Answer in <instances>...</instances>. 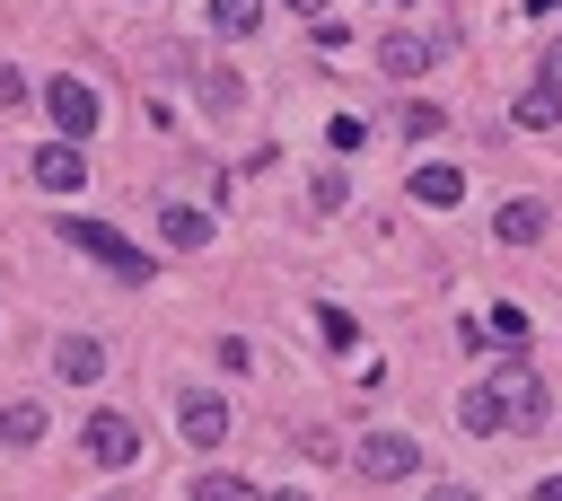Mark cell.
Instances as JSON below:
<instances>
[{"mask_svg": "<svg viewBox=\"0 0 562 501\" xmlns=\"http://www.w3.org/2000/svg\"><path fill=\"white\" fill-rule=\"evenodd\" d=\"M61 237H70L79 255H97L105 272H123V281H140V272H149V255H140L123 229H105V220H61Z\"/></svg>", "mask_w": 562, "mask_h": 501, "instance_id": "6da1fadb", "label": "cell"}, {"mask_svg": "<svg viewBox=\"0 0 562 501\" xmlns=\"http://www.w3.org/2000/svg\"><path fill=\"white\" fill-rule=\"evenodd\" d=\"M492 396H501V422H509V431H544V422H553V396H544L536 369H501Z\"/></svg>", "mask_w": 562, "mask_h": 501, "instance_id": "7a4b0ae2", "label": "cell"}, {"mask_svg": "<svg viewBox=\"0 0 562 501\" xmlns=\"http://www.w3.org/2000/svg\"><path fill=\"white\" fill-rule=\"evenodd\" d=\"M351 466H360L369 483H404V475L422 466V448H413L404 431H360V448H351Z\"/></svg>", "mask_w": 562, "mask_h": 501, "instance_id": "3957f363", "label": "cell"}, {"mask_svg": "<svg viewBox=\"0 0 562 501\" xmlns=\"http://www.w3.org/2000/svg\"><path fill=\"white\" fill-rule=\"evenodd\" d=\"M44 114L61 123V141H88V132H97V88H88V79H70V70H61V79H44Z\"/></svg>", "mask_w": 562, "mask_h": 501, "instance_id": "277c9868", "label": "cell"}, {"mask_svg": "<svg viewBox=\"0 0 562 501\" xmlns=\"http://www.w3.org/2000/svg\"><path fill=\"white\" fill-rule=\"evenodd\" d=\"M79 439H88V457H97V466H132V457H140V431H132L123 413H88V431H79Z\"/></svg>", "mask_w": 562, "mask_h": 501, "instance_id": "5b68a950", "label": "cell"}, {"mask_svg": "<svg viewBox=\"0 0 562 501\" xmlns=\"http://www.w3.org/2000/svg\"><path fill=\"white\" fill-rule=\"evenodd\" d=\"M35 185H53V193H79V185H88V158H79V141H53V149H35Z\"/></svg>", "mask_w": 562, "mask_h": 501, "instance_id": "8992f818", "label": "cell"}, {"mask_svg": "<svg viewBox=\"0 0 562 501\" xmlns=\"http://www.w3.org/2000/svg\"><path fill=\"white\" fill-rule=\"evenodd\" d=\"M465 343H474V352H527V316H518V308H492V316L465 325Z\"/></svg>", "mask_w": 562, "mask_h": 501, "instance_id": "52a82bcc", "label": "cell"}, {"mask_svg": "<svg viewBox=\"0 0 562 501\" xmlns=\"http://www.w3.org/2000/svg\"><path fill=\"white\" fill-rule=\"evenodd\" d=\"M53 369H61L70 387H88V378L105 369V343H97V334H61V343H53Z\"/></svg>", "mask_w": 562, "mask_h": 501, "instance_id": "ba28073f", "label": "cell"}, {"mask_svg": "<svg viewBox=\"0 0 562 501\" xmlns=\"http://www.w3.org/2000/svg\"><path fill=\"white\" fill-rule=\"evenodd\" d=\"M492 237H501V246H536V237H544V202H536V193H527V202H501Z\"/></svg>", "mask_w": 562, "mask_h": 501, "instance_id": "9c48e42d", "label": "cell"}, {"mask_svg": "<svg viewBox=\"0 0 562 501\" xmlns=\"http://www.w3.org/2000/svg\"><path fill=\"white\" fill-rule=\"evenodd\" d=\"M184 439H193V448H220V439H228V404H220V396H184Z\"/></svg>", "mask_w": 562, "mask_h": 501, "instance_id": "30bf717a", "label": "cell"}, {"mask_svg": "<svg viewBox=\"0 0 562 501\" xmlns=\"http://www.w3.org/2000/svg\"><path fill=\"white\" fill-rule=\"evenodd\" d=\"M457 193H465V176H457V167H439V158H430V167H413V202L457 211Z\"/></svg>", "mask_w": 562, "mask_h": 501, "instance_id": "8fae6325", "label": "cell"}, {"mask_svg": "<svg viewBox=\"0 0 562 501\" xmlns=\"http://www.w3.org/2000/svg\"><path fill=\"white\" fill-rule=\"evenodd\" d=\"M35 439H44V404H26V396L0 404V448H35Z\"/></svg>", "mask_w": 562, "mask_h": 501, "instance_id": "7c38bea8", "label": "cell"}, {"mask_svg": "<svg viewBox=\"0 0 562 501\" xmlns=\"http://www.w3.org/2000/svg\"><path fill=\"white\" fill-rule=\"evenodd\" d=\"M378 62H386V70H395V79H413V70H422V62H430V44H422V35H404V26H395V35H378Z\"/></svg>", "mask_w": 562, "mask_h": 501, "instance_id": "4fadbf2b", "label": "cell"}, {"mask_svg": "<svg viewBox=\"0 0 562 501\" xmlns=\"http://www.w3.org/2000/svg\"><path fill=\"white\" fill-rule=\"evenodd\" d=\"M158 237H167V246H211V220L184 211V202H167V211H158Z\"/></svg>", "mask_w": 562, "mask_h": 501, "instance_id": "5bb4252c", "label": "cell"}, {"mask_svg": "<svg viewBox=\"0 0 562 501\" xmlns=\"http://www.w3.org/2000/svg\"><path fill=\"white\" fill-rule=\"evenodd\" d=\"M193 88H202V105H220V114L246 97V88H237V70H220V62H193Z\"/></svg>", "mask_w": 562, "mask_h": 501, "instance_id": "9a60e30c", "label": "cell"}, {"mask_svg": "<svg viewBox=\"0 0 562 501\" xmlns=\"http://www.w3.org/2000/svg\"><path fill=\"white\" fill-rule=\"evenodd\" d=\"M518 123H527V132H553V123H562V88H544V79H536V88L518 97Z\"/></svg>", "mask_w": 562, "mask_h": 501, "instance_id": "2e32d148", "label": "cell"}, {"mask_svg": "<svg viewBox=\"0 0 562 501\" xmlns=\"http://www.w3.org/2000/svg\"><path fill=\"white\" fill-rule=\"evenodd\" d=\"M457 422H465L474 439H483V431H501V396H492V387H474V396L457 404Z\"/></svg>", "mask_w": 562, "mask_h": 501, "instance_id": "e0dca14e", "label": "cell"}, {"mask_svg": "<svg viewBox=\"0 0 562 501\" xmlns=\"http://www.w3.org/2000/svg\"><path fill=\"white\" fill-rule=\"evenodd\" d=\"M255 18H263V0H211V26L220 35H255Z\"/></svg>", "mask_w": 562, "mask_h": 501, "instance_id": "ac0fdd59", "label": "cell"}, {"mask_svg": "<svg viewBox=\"0 0 562 501\" xmlns=\"http://www.w3.org/2000/svg\"><path fill=\"white\" fill-rule=\"evenodd\" d=\"M193 501H263V492H255L246 475H202V483H193Z\"/></svg>", "mask_w": 562, "mask_h": 501, "instance_id": "d6986e66", "label": "cell"}, {"mask_svg": "<svg viewBox=\"0 0 562 501\" xmlns=\"http://www.w3.org/2000/svg\"><path fill=\"white\" fill-rule=\"evenodd\" d=\"M316 334H325L334 352H351V343H360V325H351V308H316Z\"/></svg>", "mask_w": 562, "mask_h": 501, "instance_id": "ffe728a7", "label": "cell"}, {"mask_svg": "<svg viewBox=\"0 0 562 501\" xmlns=\"http://www.w3.org/2000/svg\"><path fill=\"white\" fill-rule=\"evenodd\" d=\"M395 123H404V132H413V141H430V132H439V123H448V114H439V105H422V97H413V105H395Z\"/></svg>", "mask_w": 562, "mask_h": 501, "instance_id": "44dd1931", "label": "cell"}, {"mask_svg": "<svg viewBox=\"0 0 562 501\" xmlns=\"http://www.w3.org/2000/svg\"><path fill=\"white\" fill-rule=\"evenodd\" d=\"M307 202H316V211H342V167H316V176H307Z\"/></svg>", "mask_w": 562, "mask_h": 501, "instance_id": "7402d4cb", "label": "cell"}, {"mask_svg": "<svg viewBox=\"0 0 562 501\" xmlns=\"http://www.w3.org/2000/svg\"><path fill=\"white\" fill-rule=\"evenodd\" d=\"M325 141H334V149H360V141H369V123H360V114H334V132H325Z\"/></svg>", "mask_w": 562, "mask_h": 501, "instance_id": "603a6c76", "label": "cell"}, {"mask_svg": "<svg viewBox=\"0 0 562 501\" xmlns=\"http://www.w3.org/2000/svg\"><path fill=\"white\" fill-rule=\"evenodd\" d=\"M0 105H9V114L26 105V70H18V62H0Z\"/></svg>", "mask_w": 562, "mask_h": 501, "instance_id": "cb8c5ba5", "label": "cell"}, {"mask_svg": "<svg viewBox=\"0 0 562 501\" xmlns=\"http://www.w3.org/2000/svg\"><path fill=\"white\" fill-rule=\"evenodd\" d=\"M290 18H307V26H325V0H281Z\"/></svg>", "mask_w": 562, "mask_h": 501, "instance_id": "d4e9b609", "label": "cell"}, {"mask_svg": "<svg viewBox=\"0 0 562 501\" xmlns=\"http://www.w3.org/2000/svg\"><path fill=\"white\" fill-rule=\"evenodd\" d=\"M544 88H562V44H544Z\"/></svg>", "mask_w": 562, "mask_h": 501, "instance_id": "484cf974", "label": "cell"}, {"mask_svg": "<svg viewBox=\"0 0 562 501\" xmlns=\"http://www.w3.org/2000/svg\"><path fill=\"white\" fill-rule=\"evenodd\" d=\"M422 501H474V492H465V483H430Z\"/></svg>", "mask_w": 562, "mask_h": 501, "instance_id": "4316f807", "label": "cell"}, {"mask_svg": "<svg viewBox=\"0 0 562 501\" xmlns=\"http://www.w3.org/2000/svg\"><path fill=\"white\" fill-rule=\"evenodd\" d=\"M536 501H562V475H544V483H536Z\"/></svg>", "mask_w": 562, "mask_h": 501, "instance_id": "83f0119b", "label": "cell"}, {"mask_svg": "<svg viewBox=\"0 0 562 501\" xmlns=\"http://www.w3.org/2000/svg\"><path fill=\"white\" fill-rule=\"evenodd\" d=\"M281 501H307V492H281Z\"/></svg>", "mask_w": 562, "mask_h": 501, "instance_id": "f1b7e54d", "label": "cell"}]
</instances>
